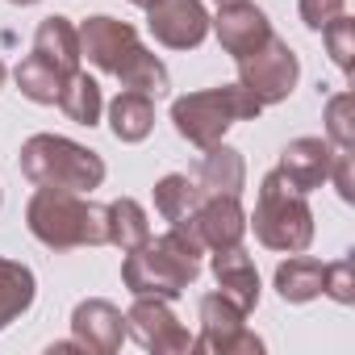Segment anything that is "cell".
Instances as JSON below:
<instances>
[{"label":"cell","mask_w":355,"mask_h":355,"mask_svg":"<svg viewBox=\"0 0 355 355\" xmlns=\"http://www.w3.org/2000/svg\"><path fill=\"white\" fill-rule=\"evenodd\" d=\"M13 80H17V88H21L26 101H34V105H55L59 92H63V80H67V76H63L59 67H51L42 55H30V59L17 63Z\"/></svg>","instance_id":"cell-25"},{"label":"cell","mask_w":355,"mask_h":355,"mask_svg":"<svg viewBox=\"0 0 355 355\" xmlns=\"http://www.w3.org/2000/svg\"><path fill=\"white\" fill-rule=\"evenodd\" d=\"M113 76H117L130 92H146V96H167V88H171V76H167L163 59H159L155 51H146V46H138Z\"/></svg>","instance_id":"cell-24"},{"label":"cell","mask_w":355,"mask_h":355,"mask_svg":"<svg viewBox=\"0 0 355 355\" xmlns=\"http://www.w3.org/2000/svg\"><path fill=\"white\" fill-rule=\"evenodd\" d=\"M209 30L218 34L222 51L239 63L247 55H255L268 38H272V21L259 5L239 0V5H218V17H209Z\"/></svg>","instance_id":"cell-12"},{"label":"cell","mask_w":355,"mask_h":355,"mask_svg":"<svg viewBox=\"0 0 355 355\" xmlns=\"http://www.w3.org/2000/svg\"><path fill=\"white\" fill-rule=\"evenodd\" d=\"M197 184L205 197H243L247 189V163H243V150L226 146V142H214L205 146V159H201V171H197Z\"/></svg>","instance_id":"cell-16"},{"label":"cell","mask_w":355,"mask_h":355,"mask_svg":"<svg viewBox=\"0 0 355 355\" xmlns=\"http://www.w3.org/2000/svg\"><path fill=\"white\" fill-rule=\"evenodd\" d=\"M322 272H326V263H318V259H309V255H288L280 268H276V293H280V301H288V305H305V301H313V297H322Z\"/></svg>","instance_id":"cell-20"},{"label":"cell","mask_w":355,"mask_h":355,"mask_svg":"<svg viewBox=\"0 0 355 355\" xmlns=\"http://www.w3.org/2000/svg\"><path fill=\"white\" fill-rule=\"evenodd\" d=\"M326 138L338 150H355V92H334L326 101Z\"/></svg>","instance_id":"cell-26"},{"label":"cell","mask_w":355,"mask_h":355,"mask_svg":"<svg viewBox=\"0 0 355 355\" xmlns=\"http://www.w3.org/2000/svg\"><path fill=\"white\" fill-rule=\"evenodd\" d=\"M214 280H218V293L230 297L243 313H251L259 305V272H255V259L243 247L214 251Z\"/></svg>","instance_id":"cell-15"},{"label":"cell","mask_w":355,"mask_h":355,"mask_svg":"<svg viewBox=\"0 0 355 355\" xmlns=\"http://www.w3.org/2000/svg\"><path fill=\"white\" fill-rule=\"evenodd\" d=\"M21 175L38 189L92 193L105 184V159L63 134H34L21 142Z\"/></svg>","instance_id":"cell-3"},{"label":"cell","mask_w":355,"mask_h":355,"mask_svg":"<svg viewBox=\"0 0 355 355\" xmlns=\"http://www.w3.org/2000/svg\"><path fill=\"white\" fill-rule=\"evenodd\" d=\"M26 226L51 251L109 243L105 205H92V201H84V193H67V189H38L26 205Z\"/></svg>","instance_id":"cell-2"},{"label":"cell","mask_w":355,"mask_h":355,"mask_svg":"<svg viewBox=\"0 0 355 355\" xmlns=\"http://www.w3.org/2000/svg\"><path fill=\"white\" fill-rule=\"evenodd\" d=\"M109 130L117 142H142L155 130V101L146 92H117L109 105Z\"/></svg>","instance_id":"cell-19"},{"label":"cell","mask_w":355,"mask_h":355,"mask_svg":"<svg viewBox=\"0 0 355 355\" xmlns=\"http://www.w3.org/2000/svg\"><path fill=\"white\" fill-rule=\"evenodd\" d=\"M146 30L167 51H197L209 38V13L201 0H155L146 9Z\"/></svg>","instance_id":"cell-9"},{"label":"cell","mask_w":355,"mask_h":355,"mask_svg":"<svg viewBox=\"0 0 355 355\" xmlns=\"http://www.w3.org/2000/svg\"><path fill=\"white\" fill-rule=\"evenodd\" d=\"M218 5H239V0H218Z\"/></svg>","instance_id":"cell-34"},{"label":"cell","mask_w":355,"mask_h":355,"mask_svg":"<svg viewBox=\"0 0 355 355\" xmlns=\"http://www.w3.org/2000/svg\"><path fill=\"white\" fill-rule=\"evenodd\" d=\"M76 125H96L101 121V113H105V96H101V84L88 76V71H71L67 80H63V92H59V101H55Z\"/></svg>","instance_id":"cell-23"},{"label":"cell","mask_w":355,"mask_h":355,"mask_svg":"<svg viewBox=\"0 0 355 355\" xmlns=\"http://www.w3.org/2000/svg\"><path fill=\"white\" fill-rule=\"evenodd\" d=\"M322 42H326V51H330V59H334V67L338 71H355V21L343 13V17H334L326 30H322Z\"/></svg>","instance_id":"cell-27"},{"label":"cell","mask_w":355,"mask_h":355,"mask_svg":"<svg viewBox=\"0 0 355 355\" xmlns=\"http://www.w3.org/2000/svg\"><path fill=\"white\" fill-rule=\"evenodd\" d=\"M322 293H326L330 301H338V305H351V301H355V263H351V255H343L338 263H326V272H322Z\"/></svg>","instance_id":"cell-28"},{"label":"cell","mask_w":355,"mask_h":355,"mask_svg":"<svg viewBox=\"0 0 355 355\" xmlns=\"http://www.w3.org/2000/svg\"><path fill=\"white\" fill-rule=\"evenodd\" d=\"M5 76H9V67H5V59H0V88H5Z\"/></svg>","instance_id":"cell-31"},{"label":"cell","mask_w":355,"mask_h":355,"mask_svg":"<svg viewBox=\"0 0 355 355\" xmlns=\"http://www.w3.org/2000/svg\"><path fill=\"white\" fill-rule=\"evenodd\" d=\"M130 5H138V9H150V5H155V0H130Z\"/></svg>","instance_id":"cell-32"},{"label":"cell","mask_w":355,"mask_h":355,"mask_svg":"<svg viewBox=\"0 0 355 355\" xmlns=\"http://www.w3.org/2000/svg\"><path fill=\"white\" fill-rule=\"evenodd\" d=\"M247 226L255 230V239L268 251H284L297 255L313 243V209L305 201V193H297L288 184V175L280 167H272L259 180V197H255V214L247 218Z\"/></svg>","instance_id":"cell-4"},{"label":"cell","mask_w":355,"mask_h":355,"mask_svg":"<svg viewBox=\"0 0 355 355\" xmlns=\"http://www.w3.org/2000/svg\"><path fill=\"white\" fill-rule=\"evenodd\" d=\"M201 255H205V247L184 226H171L163 239H146L138 251H125L121 284L130 297L175 301L201 276Z\"/></svg>","instance_id":"cell-1"},{"label":"cell","mask_w":355,"mask_h":355,"mask_svg":"<svg viewBox=\"0 0 355 355\" xmlns=\"http://www.w3.org/2000/svg\"><path fill=\"white\" fill-rule=\"evenodd\" d=\"M9 5H21L26 9V5H38V0H9Z\"/></svg>","instance_id":"cell-33"},{"label":"cell","mask_w":355,"mask_h":355,"mask_svg":"<svg viewBox=\"0 0 355 355\" xmlns=\"http://www.w3.org/2000/svg\"><path fill=\"white\" fill-rule=\"evenodd\" d=\"M201 184L197 180H189V175H180V171H171V175H163V180L155 184V209H159V218L163 222H171V226H180V222H189L193 218V209L201 205Z\"/></svg>","instance_id":"cell-22"},{"label":"cell","mask_w":355,"mask_h":355,"mask_svg":"<svg viewBox=\"0 0 355 355\" xmlns=\"http://www.w3.org/2000/svg\"><path fill=\"white\" fill-rule=\"evenodd\" d=\"M125 334H134V343L155 355L193 351V334L180 326V318L171 313V305L163 297H134V305L125 313Z\"/></svg>","instance_id":"cell-8"},{"label":"cell","mask_w":355,"mask_h":355,"mask_svg":"<svg viewBox=\"0 0 355 355\" xmlns=\"http://www.w3.org/2000/svg\"><path fill=\"white\" fill-rule=\"evenodd\" d=\"M330 159H334V146L330 138H293L284 150H280V171L288 175V184L297 193H313L326 184L330 175Z\"/></svg>","instance_id":"cell-14"},{"label":"cell","mask_w":355,"mask_h":355,"mask_svg":"<svg viewBox=\"0 0 355 355\" xmlns=\"http://www.w3.org/2000/svg\"><path fill=\"white\" fill-rule=\"evenodd\" d=\"M76 34H80V59H88V63L101 67L105 76H113V71L142 46V42H138V30H134L130 21L109 17V13L88 17Z\"/></svg>","instance_id":"cell-10"},{"label":"cell","mask_w":355,"mask_h":355,"mask_svg":"<svg viewBox=\"0 0 355 355\" xmlns=\"http://www.w3.org/2000/svg\"><path fill=\"white\" fill-rule=\"evenodd\" d=\"M0 201H5V193H0Z\"/></svg>","instance_id":"cell-35"},{"label":"cell","mask_w":355,"mask_h":355,"mask_svg":"<svg viewBox=\"0 0 355 355\" xmlns=\"http://www.w3.org/2000/svg\"><path fill=\"white\" fill-rule=\"evenodd\" d=\"M326 180H334V189H338V197L351 205L355 201V171H351V150H338L334 146V159H330V175Z\"/></svg>","instance_id":"cell-30"},{"label":"cell","mask_w":355,"mask_h":355,"mask_svg":"<svg viewBox=\"0 0 355 355\" xmlns=\"http://www.w3.org/2000/svg\"><path fill=\"white\" fill-rule=\"evenodd\" d=\"M259 113H263V105L243 84H222V88H205V92H189V96L171 101L175 134L201 150L222 142L234 121H255Z\"/></svg>","instance_id":"cell-5"},{"label":"cell","mask_w":355,"mask_h":355,"mask_svg":"<svg viewBox=\"0 0 355 355\" xmlns=\"http://www.w3.org/2000/svg\"><path fill=\"white\" fill-rule=\"evenodd\" d=\"M205 251H226V247H243L247 234V209L239 205V197H201V205L193 209L189 222H180Z\"/></svg>","instance_id":"cell-11"},{"label":"cell","mask_w":355,"mask_h":355,"mask_svg":"<svg viewBox=\"0 0 355 355\" xmlns=\"http://www.w3.org/2000/svg\"><path fill=\"white\" fill-rule=\"evenodd\" d=\"M105 218H109V247H117L121 255H125V251H138V247L150 239L146 209H142L134 197H117L113 205H105Z\"/></svg>","instance_id":"cell-21"},{"label":"cell","mask_w":355,"mask_h":355,"mask_svg":"<svg viewBox=\"0 0 355 355\" xmlns=\"http://www.w3.org/2000/svg\"><path fill=\"white\" fill-rule=\"evenodd\" d=\"M297 13H301L305 30L322 34L334 17H343V13H347V0H297Z\"/></svg>","instance_id":"cell-29"},{"label":"cell","mask_w":355,"mask_h":355,"mask_svg":"<svg viewBox=\"0 0 355 355\" xmlns=\"http://www.w3.org/2000/svg\"><path fill=\"white\" fill-rule=\"evenodd\" d=\"M71 338L80 343V351L113 355L125 338V313L105 297H88L71 309Z\"/></svg>","instance_id":"cell-13"},{"label":"cell","mask_w":355,"mask_h":355,"mask_svg":"<svg viewBox=\"0 0 355 355\" xmlns=\"http://www.w3.org/2000/svg\"><path fill=\"white\" fill-rule=\"evenodd\" d=\"M243 309L222 297V293H209L201 297V334L193 338V351H214V355H259L263 351V338L251 334L243 326Z\"/></svg>","instance_id":"cell-7"},{"label":"cell","mask_w":355,"mask_h":355,"mask_svg":"<svg viewBox=\"0 0 355 355\" xmlns=\"http://www.w3.org/2000/svg\"><path fill=\"white\" fill-rule=\"evenodd\" d=\"M38 297V280L26 263L17 259H5L0 255V330H9L21 313H30Z\"/></svg>","instance_id":"cell-18"},{"label":"cell","mask_w":355,"mask_h":355,"mask_svg":"<svg viewBox=\"0 0 355 355\" xmlns=\"http://www.w3.org/2000/svg\"><path fill=\"white\" fill-rule=\"evenodd\" d=\"M34 55H42L51 67H59L63 76H71V71H80V34H76V26L67 21V17H46L42 26H38V34H34Z\"/></svg>","instance_id":"cell-17"},{"label":"cell","mask_w":355,"mask_h":355,"mask_svg":"<svg viewBox=\"0 0 355 355\" xmlns=\"http://www.w3.org/2000/svg\"><path fill=\"white\" fill-rule=\"evenodd\" d=\"M297 80H301V59H297V51H293L284 38H276V34H272L255 55L239 59V84H243L259 105H280V101H288L293 88H297Z\"/></svg>","instance_id":"cell-6"}]
</instances>
